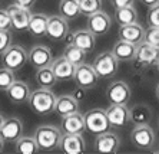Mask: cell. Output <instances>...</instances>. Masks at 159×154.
<instances>
[{
    "label": "cell",
    "mask_w": 159,
    "mask_h": 154,
    "mask_svg": "<svg viewBox=\"0 0 159 154\" xmlns=\"http://www.w3.org/2000/svg\"><path fill=\"white\" fill-rule=\"evenodd\" d=\"M27 104L34 114L49 115V114L55 113L56 95L48 88H39V89L30 92Z\"/></svg>",
    "instance_id": "1"
},
{
    "label": "cell",
    "mask_w": 159,
    "mask_h": 154,
    "mask_svg": "<svg viewBox=\"0 0 159 154\" xmlns=\"http://www.w3.org/2000/svg\"><path fill=\"white\" fill-rule=\"evenodd\" d=\"M62 134H63L62 130H59L55 125H40V127L36 128L33 138L36 140L39 150L53 151V150H57Z\"/></svg>",
    "instance_id": "2"
},
{
    "label": "cell",
    "mask_w": 159,
    "mask_h": 154,
    "mask_svg": "<svg viewBox=\"0 0 159 154\" xmlns=\"http://www.w3.org/2000/svg\"><path fill=\"white\" fill-rule=\"evenodd\" d=\"M2 65L10 71H20L27 64V51L20 45H10L2 55Z\"/></svg>",
    "instance_id": "3"
},
{
    "label": "cell",
    "mask_w": 159,
    "mask_h": 154,
    "mask_svg": "<svg viewBox=\"0 0 159 154\" xmlns=\"http://www.w3.org/2000/svg\"><path fill=\"white\" fill-rule=\"evenodd\" d=\"M130 141L139 150H152L156 141L155 131L149 124H138L130 132Z\"/></svg>",
    "instance_id": "4"
},
{
    "label": "cell",
    "mask_w": 159,
    "mask_h": 154,
    "mask_svg": "<svg viewBox=\"0 0 159 154\" xmlns=\"http://www.w3.org/2000/svg\"><path fill=\"white\" fill-rule=\"evenodd\" d=\"M119 60L113 55V52H102L93 60V69L99 78H112L118 72Z\"/></svg>",
    "instance_id": "5"
},
{
    "label": "cell",
    "mask_w": 159,
    "mask_h": 154,
    "mask_svg": "<svg viewBox=\"0 0 159 154\" xmlns=\"http://www.w3.org/2000/svg\"><path fill=\"white\" fill-rule=\"evenodd\" d=\"M85 125L86 130L93 134H100V132L109 131L111 124L107 120L106 111L102 108H93L85 114Z\"/></svg>",
    "instance_id": "6"
},
{
    "label": "cell",
    "mask_w": 159,
    "mask_h": 154,
    "mask_svg": "<svg viewBox=\"0 0 159 154\" xmlns=\"http://www.w3.org/2000/svg\"><path fill=\"white\" fill-rule=\"evenodd\" d=\"M73 79H75L76 87L83 88V89L86 91V89H92V88L96 87L99 76H98V74L95 72V69H93L92 65L83 62V64H80V65L76 66Z\"/></svg>",
    "instance_id": "7"
},
{
    "label": "cell",
    "mask_w": 159,
    "mask_h": 154,
    "mask_svg": "<svg viewBox=\"0 0 159 154\" xmlns=\"http://www.w3.org/2000/svg\"><path fill=\"white\" fill-rule=\"evenodd\" d=\"M109 124L113 128H123L130 121V109L126 104H111L106 109Z\"/></svg>",
    "instance_id": "8"
},
{
    "label": "cell",
    "mask_w": 159,
    "mask_h": 154,
    "mask_svg": "<svg viewBox=\"0 0 159 154\" xmlns=\"http://www.w3.org/2000/svg\"><path fill=\"white\" fill-rule=\"evenodd\" d=\"M23 135V121L17 117H9L4 118L3 124L0 127V137L4 143L15 144Z\"/></svg>",
    "instance_id": "9"
},
{
    "label": "cell",
    "mask_w": 159,
    "mask_h": 154,
    "mask_svg": "<svg viewBox=\"0 0 159 154\" xmlns=\"http://www.w3.org/2000/svg\"><path fill=\"white\" fill-rule=\"evenodd\" d=\"M57 150L65 154H82L86 151V141L82 134L63 132Z\"/></svg>",
    "instance_id": "10"
},
{
    "label": "cell",
    "mask_w": 159,
    "mask_h": 154,
    "mask_svg": "<svg viewBox=\"0 0 159 154\" xmlns=\"http://www.w3.org/2000/svg\"><path fill=\"white\" fill-rule=\"evenodd\" d=\"M135 60L138 62V65H141V66H143V68L155 66L156 62L159 60V48L152 46L142 41L141 43L136 45Z\"/></svg>",
    "instance_id": "11"
},
{
    "label": "cell",
    "mask_w": 159,
    "mask_h": 154,
    "mask_svg": "<svg viewBox=\"0 0 159 154\" xmlns=\"http://www.w3.org/2000/svg\"><path fill=\"white\" fill-rule=\"evenodd\" d=\"M69 33V25L67 20L62 16H49L48 19V29H46V36L53 42L65 41Z\"/></svg>",
    "instance_id": "12"
},
{
    "label": "cell",
    "mask_w": 159,
    "mask_h": 154,
    "mask_svg": "<svg viewBox=\"0 0 159 154\" xmlns=\"http://www.w3.org/2000/svg\"><path fill=\"white\" fill-rule=\"evenodd\" d=\"M120 147V138L116 132L112 131H105L98 134L95 144H93V150L96 153H106V154H112L116 153Z\"/></svg>",
    "instance_id": "13"
},
{
    "label": "cell",
    "mask_w": 159,
    "mask_h": 154,
    "mask_svg": "<svg viewBox=\"0 0 159 154\" xmlns=\"http://www.w3.org/2000/svg\"><path fill=\"white\" fill-rule=\"evenodd\" d=\"M112 26V17L103 10H98L88 16V29L95 36H102L109 32Z\"/></svg>",
    "instance_id": "14"
},
{
    "label": "cell",
    "mask_w": 159,
    "mask_h": 154,
    "mask_svg": "<svg viewBox=\"0 0 159 154\" xmlns=\"http://www.w3.org/2000/svg\"><path fill=\"white\" fill-rule=\"evenodd\" d=\"M7 13L10 16V23H11V29L17 30V32H22V30H27L29 26L30 17H32V13H30V9H25L20 7L17 4L11 3L7 9Z\"/></svg>",
    "instance_id": "15"
},
{
    "label": "cell",
    "mask_w": 159,
    "mask_h": 154,
    "mask_svg": "<svg viewBox=\"0 0 159 154\" xmlns=\"http://www.w3.org/2000/svg\"><path fill=\"white\" fill-rule=\"evenodd\" d=\"M130 95V88L125 81H115L106 89V98L111 104H128Z\"/></svg>",
    "instance_id": "16"
},
{
    "label": "cell",
    "mask_w": 159,
    "mask_h": 154,
    "mask_svg": "<svg viewBox=\"0 0 159 154\" xmlns=\"http://www.w3.org/2000/svg\"><path fill=\"white\" fill-rule=\"evenodd\" d=\"M27 60L36 69H40V68H44V66H50V64L53 62L52 51L44 45H34L27 52Z\"/></svg>",
    "instance_id": "17"
},
{
    "label": "cell",
    "mask_w": 159,
    "mask_h": 154,
    "mask_svg": "<svg viewBox=\"0 0 159 154\" xmlns=\"http://www.w3.org/2000/svg\"><path fill=\"white\" fill-rule=\"evenodd\" d=\"M60 130H62V132H67V134H82L86 130L85 117L82 115L79 111L69 114L66 117H62Z\"/></svg>",
    "instance_id": "18"
},
{
    "label": "cell",
    "mask_w": 159,
    "mask_h": 154,
    "mask_svg": "<svg viewBox=\"0 0 159 154\" xmlns=\"http://www.w3.org/2000/svg\"><path fill=\"white\" fill-rule=\"evenodd\" d=\"M50 68H52L57 81H69V79H73L76 65H73L65 56H62L57 58V59H53V62L50 64Z\"/></svg>",
    "instance_id": "19"
},
{
    "label": "cell",
    "mask_w": 159,
    "mask_h": 154,
    "mask_svg": "<svg viewBox=\"0 0 159 154\" xmlns=\"http://www.w3.org/2000/svg\"><path fill=\"white\" fill-rule=\"evenodd\" d=\"M79 111V101L72 94H63L56 97L55 113L59 117H66Z\"/></svg>",
    "instance_id": "20"
},
{
    "label": "cell",
    "mask_w": 159,
    "mask_h": 154,
    "mask_svg": "<svg viewBox=\"0 0 159 154\" xmlns=\"http://www.w3.org/2000/svg\"><path fill=\"white\" fill-rule=\"evenodd\" d=\"M143 36H145V29L138 22L129 23V25H122L120 29H119V39L135 43V45L141 43L143 41Z\"/></svg>",
    "instance_id": "21"
},
{
    "label": "cell",
    "mask_w": 159,
    "mask_h": 154,
    "mask_svg": "<svg viewBox=\"0 0 159 154\" xmlns=\"http://www.w3.org/2000/svg\"><path fill=\"white\" fill-rule=\"evenodd\" d=\"M30 88L26 82L23 81H15L10 87L6 89V94H7L9 99H10L13 104H25V102L29 101L30 97Z\"/></svg>",
    "instance_id": "22"
},
{
    "label": "cell",
    "mask_w": 159,
    "mask_h": 154,
    "mask_svg": "<svg viewBox=\"0 0 159 154\" xmlns=\"http://www.w3.org/2000/svg\"><path fill=\"white\" fill-rule=\"evenodd\" d=\"M70 43H73V45H76L78 48L83 49V51L88 53V52H92L93 49H95L96 36L89 29H80V30H76V32L72 35Z\"/></svg>",
    "instance_id": "23"
},
{
    "label": "cell",
    "mask_w": 159,
    "mask_h": 154,
    "mask_svg": "<svg viewBox=\"0 0 159 154\" xmlns=\"http://www.w3.org/2000/svg\"><path fill=\"white\" fill-rule=\"evenodd\" d=\"M113 55L116 56V59L120 60V62H130V60L135 59V52H136V45L135 43H130V42H126L119 39L113 45L112 49Z\"/></svg>",
    "instance_id": "24"
},
{
    "label": "cell",
    "mask_w": 159,
    "mask_h": 154,
    "mask_svg": "<svg viewBox=\"0 0 159 154\" xmlns=\"http://www.w3.org/2000/svg\"><path fill=\"white\" fill-rule=\"evenodd\" d=\"M48 19H49V16L43 15V13H34V15H32L29 26H27V32H29L32 36H34V38L46 36Z\"/></svg>",
    "instance_id": "25"
},
{
    "label": "cell",
    "mask_w": 159,
    "mask_h": 154,
    "mask_svg": "<svg viewBox=\"0 0 159 154\" xmlns=\"http://www.w3.org/2000/svg\"><path fill=\"white\" fill-rule=\"evenodd\" d=\"M59 15L66 20H75L80 15L78 0H60L59 3Z\"/></svg>",
    "instance_id": "26"
},
{
    "label": "cell",
    "mask_w": 159,
    "mask_h": 154,
    "mask_svg": "<svg viewBox=\"0 0 159 154\" xmlns=\"http://www.w3.org/2000/svg\"><path fill=\"white\" fill-rule=\"evenodd\" d=\"M152 118V111L148 105L145 104H136V105L130 108V121L138 124H148Z\"/></svg>",
    "instance_id": "27"
},
{
    "label": "cell",
    "mask_w": 159,
    "mask_h": 154,
    "mask_svg": "<svg viewBox=\"0 0 159 154\" xmlns=\"http://www.w3.org/2000/svg\"><path fill=\"white\" fill-rule=\"evenodd\" d=\"M115 22L118 25H129V23L138 22V12L133 6H125L118 7L115 10Z\"/></svg>",
    "instance_id": "28"
},
{
    "label": "cell",
    "mask_w": 159,
    "mask_h": 154,
    "mask_svg": "<svg viewBox=\"0 0 159 154\" xmlns=\"http://www.w3.org/2000/svg\"><path fill=\"white\" fill-rule=\"evenodd\" d=\"M36 82L40 88H48L50 89L52 87H55L57 84V79H56L55 74H53L52 68L50 66H44L37 69L36 72Z\"/></svg>",
    "instance_id": "29"
},
{
    "label": "cell",
    "mask_w": 159,
    "mask_h": 154,
    "mask_svg": "<svg viewBox=\"0 0 159 154\" xmlns=\"http://www.w3.org/2000/svg\"><path fill=\"white\" fill-rule=\"evenodd\" d=\"M63 56L66 58L69 62H72L73 65L78 66V65L83 64L86 60V52L83 49L78 48L76 45H73V43H69L63 51Z\"/></svg>",
    "instance_id": "30"
},
{
    "label": "cell",
    "mask_w": 159,
    "mask_h": 154,
    "mask_svg": "<svg viewBox=\"0 0 159 154\" xmlns=\"http://www.w3.org/2000/svg\"><path fill=\"white\" fill-rule=\"evenodd\" d=\"M16 153L20 154H34L39 151V147L36 144V140L33 137H20L15 143Z\"/></svg>",
    "instance_id": "31"
},
{
    "label": "cell",
    "mask_w": 159,
    "mask_h": 154,
    "mask_svg": "<svg viewBox=\"0 0 159 154\" xmlns=\"http://www.w3.org/2000/svg\"><path fill=\"white\" fill-rule=\"evenodd\" d=\"M78 2H79V7H80V13L86 16L100 10V7H102V2L100 0H78Z\"/></svg>",
    "instance_id": "32"
},
{
    "label": "cell",
    "mask_w": 159,
    "mask_h": 154,
    "mask_svg": "<svg viewBox=\"0 0 159 154\" xmlns=\"http://www.w3.org/2000/svg\"><path fill=\"white\" fill-rule=\"evenodd\" d=\"M15 81V72L4 66L0 68V91H6Z\"/></svg>",
    "instance_id": "33"
},
{
    "label": "cell",
    "mask_w": 159,
    "mask_h": 154,
    "mask_svg": "<svg viewBox=\"0 0 159 154\" xmlns=\"http://www.w3.org/2000/svg\"><path fill=\"white\" fill-rule=\"evenodd\" d=\"M143 42L149 43L152 46L159 48V27H151L145 29V36H143Z\"/></svg>",
    "instance_id": "34"
},
{
    "label": "cell",
    "mask_w": 159,
    "mask_h": 154,
    "mask_svg": "<svg viewBox=\"0 0 159 154\" xmlns=\"http://www.w3.org/2000/svg\"><path fill=\"white\" fill-rule=\"evenodd\" d=\"M146 23L151 27H159V3L148 7L146 13Z\"/></svg>",
    "instance_id": "35"
},
{
    "label": "cell",
    "mask_w": 159,
    "mask_h": 154,
    "mask_svg": "<svg viewBox=\"0 0 159 154\" xmlns=\"http://www.w3.org/2000/svg\"><path fill=\"white\" fill-rule=\"evenodd\" d=\"M11 32L10 30H2L0 29V55L11 45Z\"/></svg>",
    "instance_id": "36"
},
{
    "label": "cell",
    "mask_w": 159,
    "mask_h": 154,
    "mask_svg": "<svg viewBox=\"0 0 159 154\" xmlns=\"http://www.w3.org/2000/svg\"><path fill=\"white\" fill-rule=\"evenodd\" d=\"M0 29L2 30H10L11 29L10 16H9L6 9H0Z\"/></svg>",
    "instance_id": "37"
},
{
    "label": "cell",
    "mask_w": 159,
    "mask_h": 154,
    "mask_svg": "<svg viewBox=\"0 0 159 154\" xmlns=\"http://www.w3.org/2000/svg\"><path fill=\"white\" fill-rule=\"evenodd\" d=\"M136 0H111L112 6L115 9L118 7H125V6H133Z\"/></svg>",
    "instance_id": "38"
},
{
    "label": "cell",
    "mask_w": 159,
    "mask_h": 154,
    "mask_svg": "<svg viewBox=\"0 0 159 154\" xmlns=\"http://www.w3.org/2000/svg\"><path fill=\"white\" fill-rule=\"evenodd\" d=\"M37 0H11V3L17 4L20 7H25V9H30L32 6H34Z\"/></svg>",
    "instance_id": "39"
},
{
    "label": "cell",
    "mask_w": 159,
    "mask_h": 154,
    "mask_svg": "<svg viewBox=\"0 0 159 154\" xmlns=\"http://www.w3.org/2000/svg\"><path fill=\"white\" fill-rule=\"evenodd\" d=\"M83 91H85L83 88H79V87H78L76 89H75V92H73L72 95H73V97L76 98L78 101H79V99H83Z\"/></svg>",
    "instance_id": "40"
},
{
    "label": "cell",
    "mask_w": 159,
    "mask_h": 154,
    "mask_svg": "<svg viewBox=\"0 0 159 154\" xmlns=\"http://www.w3.org/2000/svg\"><path fill=\"white\" fill-rule=\"evenodd\" d=\"M139 2L146 7H151V6H155V4L159 3V0H139Z\"/></svg>",
    "instance_id": "41"
},
{
    "label": "cell",
    "mask_w": 159,
    "mask_h": 154,
    "mask_svg": "<svg viewBox=\"0 0 159 154\" xmlns=\"http://www.w3.org/2000/svg\"><path fill=\"white\" fill-rule=\"evenodd\" d=\"M3 147H4V141H3V138L0 137V153L3 151Z\"/></svg>",
    "instance_id": "42"
},
{
    "label": "cell",
    "mask_w": 159,
    "mask_h": 154,
    "mask_svg": "<svg viewBox=\"0 0 159 154\" xmlns=\"http://www.w3.org/2000/svg\"><path fill=\"white\" fill-rule=\"evenodd\" d=\"M155 95H156V99L159 101V84H158V87H156V91H155Z\"/></svg>",
    "instance_id": "43"
},
{
    "label": "cell",
    "mask_w": 159,
    "mask_h": 154,
    "mask_svg": "<svg viewBox=\"0 0 159 154\" xmlns=\"http://www.w3.org/2000/svg\"><path fill=\"white\" fill-rule=\"evenodd\" d=\"M3 121H4V117L0 114V127H2V124H3Z\"/></svg>",
    "instance_id": "44"
},
{
    "label": "cell",
    "mask_w": 159,
    "mask_h": 154,
    "mask_svg": "<svg viewBox=\"0 0 159 154\" xmlns=\"http://www.w3.org/2000/svg\"><path fill=\"white\" fill-rule=\"evenodd\" d=\"M155 66L158 68V71H159V60H158V62H156V65H155Z\"/></svg>",
    "instance_id": "45"
},
{
    "label": "cell",
    "mask_w": 159,
    "mask_h": 154,
    "mask_svg": "<svg viewBox=\"0 0 159 154\" xmlns=\"http://www.w3.org/2000/svg\"><path fill=\"white\" fill-rule=\"evenodd\" d=\"M155 153H159V148H158V150H155Z\"/></svg>",
    "instance_id": "46"
},
{
    "label": "cell",
    "mask_w": 159,
    "mask_h": 154,
    "mask_svg": "<svg viewBox=\"0 0 159 154\" xmlns=\"http://www.w3.org/2000/svg\"><path fill=\"white\" fill-rule=\"evenodd\" d=\"M158 125H159V123H158Z\"/></svg>",
    "instance_id": "47"
}]
</instances>
